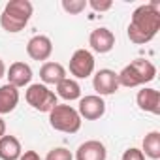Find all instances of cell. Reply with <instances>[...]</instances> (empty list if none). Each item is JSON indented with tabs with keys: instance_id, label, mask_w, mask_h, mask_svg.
I'll return each mask as SVG.
<instances>
[{
	"instance_id": "obj_19",
	"label": "cell",
	"mask_w": 160,
	"mask_h": 160,
	"mask_svg": "<svg viewBox=\"0 0 160 160\" xmlns=\"http://www.w3.org/2000/svg\"><path fill=\"white\" fill-rule=\"evenodd\" d=\"M87 8V0H62V10L70 15H77Z\"/></svg>"
},
{
	"instance_id": "obj_7",
	"label": "cell",
	"mask_w": 160,
	"mask_h": 160,
	"mask_svg": "<svg viewBox=\"0 0 160 160\" xmlns=\"http://www.w3.org/2000/svg\"><path fill=\"white\" fill-rule=\"evenodd\" d=\"M77 113H79V117H81V119L98 121V119L104 117V113H106V102H104V98L98 96V94L83 96V98H79Z\"/></svg>"
},
{
	"instance_id": "obj_5",
	"label": "cell",
	"mask_w": 160,
	"mask_h": 160,
	"mask_svg": "<svg viewBox=\"0 0 160 160\" xmlns=\"http://www.w3.org/2000/svg\"><path fill=\"white\" fill-rule=\"evenodd\" d=\"M25 100L36 111H43V113H49L57 106V94L43 83L30 85L27 89V92H25Z\"/></svg>"
},
{
	"instance_id": "obj_4",
	"label": "cell",
	"mask_w": 160,
	"mask_h": 160,
	"mask_svg": "<svg viewBox=\"0 0 160 160\" xmlns=\"http://www.w3.org/2000/svg\"><path fill=\"white\" fill-rule=\"evenodd\" d=\"M49 124L51 128L64 132V134H75L81 128V117L77 109L68 104H57L49 111Z\"/></svg>"
},
{
	"instance_id": "obj_24",
	"label": "cell",
	"mask_w": 160,
	"mask_h": 160,
	"mask_svg": "<svg viewBox=\"0 0 160 160\" xmlns=\"http://www.w3.org/2000/svg\"><path fill=\"white\" fill-rule=\"evenodd\" d=\"M2 136H6V122H4L2 117H0V138Z\"/></svg>"
},
{
	"instance_id": "obj_18",
	"label": "cell",
	"mask_w": 160,
	"mask_h": 160,
	"mask_svg": "<svg viewBox=\"0 0 160 160\" xmlns=\"http://www.w3.org/2000/svg\"><path fill=\"white\" fill-rule=\"evenodd\" d=\"M141 152L145 156H149L151 160H158L160 158V132L152 130L143 138V149Z\"/></svg>"
},
{
	"instance_id": "obj_25",
	"label": "cell",
	"mask_w": 160,
	"mask_h": 160,
	"mask_svg": "<svg viewBox=\"0 0 160 160\" xmlns=\"http://www.w3.org/2000/svg\"><path fill=\"white\" fill-rule=\"evenodd\" d=\"M6 75V64H4V60L0 58V79H2Z\"/></svg>"
},
{
	"instance_id": "obj_8",
	"label": "cell",
	"mask_w": 160,
	"mask_h": 160,
	"mask_svg": "<svg viewBox=\"0 0 160 160\" xmlns=\"http://www.w3.org/2000/svg\"><path fill=\"white\" fill-rule=\"evenodd\" d=\"M92 87L98 96H109L119 91V79L117 73L109 68H102L94 73L92 77Z\"/></svg>"
},
{
	"instance_id": "obj_15",
	"label": "cell",
	"mask_w": 160,
	"mask_h": 160,
	"mask_svg": "<svg viewBox=\"0 0 160 160\" xmlns=\"http://www.w3.org/2000/svg\"><path fill=\"white\" fill-rule=\"evenodd\" d=\"M19 104V89L6 83L0 87V115L12 113Z\"/></svg>"
},
{
	"instance_id": "obj_11",
	"label": "cell",
	"mask_w": 160,
	"mask_h": 160,
	"mask_svg": "<svg viewBox=\"0 0 160 160\" xmlns=\"http://www.w3.org/2000/svg\"><path fill=\"white\" fill-rule=\"evenodd\" d=\"M108 151L106 145L98 139H89L81 143L75 151V160H106Z\"/></svg>"
},
{
	"instance_id": "obj_3",
	"label": "cell",
	"mask_w": 160,
	"mask_h": 160,
	"mask_svg": "<svg viewBox=\"0 0 160 160\" xmlns=\"http://www.w3.org/2000/svg\"><path fill=\"white\" fill-rule=\"evenodd\" d=\"M32 12H34V6L28 0H10L2 15H0V27L12 34L21 32L30 21Z\"/></svg>"
},
{
	"instance_id": "obj_12",
	"label": "cell",
	"mask_w": 160,
	"mask_h": 160,
	"mask_svg": "<svg viewBox=\"0 0 160 160\" xmlns=\"http://www.w3.org/2000/svg\"><path fill=\"white\" fill-rule=\"evenodd\" d=\"M6 77H8L10 85H13L15 89H21V87H25L32 81V68L27 62L17 60V62L10 64V70H8Z\"/></svg>"
},
{
	"instance_id": "obj_22",
	"label": "cell",
	"mask_w": 160,
	"mask_h": 160,
	"mask_svg": "<svg viewBox=\"0 0 160 160\" xmlns=\"http://www.w3.org/2000/svg\"><path fill=\"white\" fill-rule=\"evenodd\" d=\"M121 160H145V154L141 152V149L138 147H130L122 152V158Z\"/></svg>"
},
{
	"instance_id": "obj_17",
	"label": "cell",
	"mask_w": 160,
	"mask_h": 160,
	"mask_svg": "<svg viewBox=\"0 0 160 160\" xmlns=\"http://www.w3.org/2000/svg\"><path fill=\"white\" fill-rule=\"evenodd\" d=\"M57 96H60L66 102L81 98V85L72 77H64L60 83H57Z\"/></svg>"
},
{
	"instance_id": "obj_6",
	"label": "cell",
	"mask_w": 160,
	"mask_h": 160,
	"mask_svg": "<svg viewBox=\"0 0 160 160\" xmlns=\"http://www.w3.org/2000/svg\"><path fill=\"white\" fill-rule=\"evenodd\" d=\"M94 72V57L87 49H75L70 57V73L77 79H87Z\"/></svg>"
},
{
	"instance_id": "obj_23",
	"label": "cell",
	"mask_w": 160,
	"mask_h": 160,
	"mask_svg": "<svg viewBox=\"0 0 160 160\" xmlns=\"http://www.w3.org/2000/svg\"><path fill=\"white\" fill-rule=\"evenodd\" d=\"M19 160H42V158L36 151H25V152H21Z\"/></svg>"
},
{
	"instance_id": "obj_13",
	"label": "cell",
	"mask_w": 160,
	"mask_h": 160,
	"mask_svg": "<svg viewBox=\"0 0 160 160\" xmlns=\"http://www.w3.org/2000/svg\"><path fill=\"white\" fill-rule=\"evenodd\" d=\"M136 102H138L141 111H147V113H152V115L160 113V92L156 89L143 87L141 91H138Z\"/></svg>"
},
{
	"instance_id": "obj_1",
	"label": "cell",
	"mask_w": 160,
	"mask_h": 160,
	"mask_svg": "<svg viewBox=\"0 0 160 160\" xmlns=\"http://www.w3.org/2000/svg\"><path fill=\"white\" fill-rule=\"evenodd\" d=\"M160 30V4L156 2H149V4H141L134 10L130 25H128V40L132 43L143 45L149 43Z\"/></svg>"
},
{
	"instance_id": "obj_20",
	"label": "cell",
	"mask_w": 160,
	"mask_h": 160,
	"mask_svg": "<svg viewBox=\"0 0 160 160\" xmlns=\"http://www.w3.org/2000/svg\"><path fill=\"white\" fill-rule=\"evenodd\" d=\"M45 160H73V154L66 147H55L47 152Z\"/></svg>"
},
{
	"instance_id": "obj_10",
	"label": "cell",
	"mask_w": 160,
	"mask_h": 160,
	"mask_svg": "<svg viewBox=\"0 0 160 160\" xmlns=\"http://www.w3.org/2000/svg\"><path fill=\"white\" fill-rule=\"evenodd\" d=\"M53 53V43L47 36L43 34H38V36H32L27 43V55L32 58V60H47Z\"/></svg>"
},
{
	"instance_id": "obj_14",
	"label": "cell",
	"mask_w": 160,
	"mask_h": 160,
	"mask_svg": "<svg viewBox=\"0 0 160 160\" xmlns=\"http://www.w3.org/2000/svg\"><path fill=\"white\" fill-rule=\"evenodd\" d=\"M66 77V68L60 62H43L40 68V79L43 85H57Z\"/></svg>"
},
{
	"instance_id": "obj_9",
	"label": "cell",
	"mask_w": 160,
	"mask_h": 160,
	"mask_svg": "<svg viewBox=\"0 0 160 160\" xmlns=\"http://www.w3.org/2000/svg\"><path fill=\"white\" fill-rule=\"evenodd\" d=\"M89 45L92 47V51L104 55V53H109L113 47H115V34L106 28V27H100V28H94L89 36Z\"/></svg>"
},
{
	"instance_id": "obj_16",
	"label": "cell",
	"mask_w": 160,
	"mask_h": 160,
	"mask_svg": "<svg viewBox=\"0 0 160 160\" xmlns=\"http://www.w3.org/2000/svg\"><path fill=\"white\" fill-rule=\"evenodd\" d=\"M23 149L15 136H2L0 138V158L2 160H19Z\"/></svg>"
},
{
	"instance_id": "obj_2",
	"label": "cell",
	"mask_w": 160,
	"mask_h": 160,
	"mask_svg": "<svg viewBox=\"0 0 160 160\" xmlns=\"http://www.w3.org/2000/svg\"><path fill=\"white\" fill-rule=\"evenodd\" d=\"M154 77H156V66L147 58H136L117 73L119 87H128V89L151 83Z\"/></svg>"
},
{
	"instance_id": "obj_21",
	"label": "cell",
	"mask_w": 160,
	"mask_h": 160,
	"mask_svg": "<svg viewBox=\"0 0 160 160\" xmlns=\"http://www.w3.org/2000/svg\"><path fill=\"white\" fill-rule=\"evenodd\" d=\"M87 6H91L94 12H108L113 8V2L111 0H89Z\"/></svg>"
}]
</instances>
